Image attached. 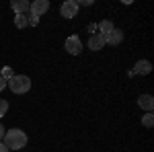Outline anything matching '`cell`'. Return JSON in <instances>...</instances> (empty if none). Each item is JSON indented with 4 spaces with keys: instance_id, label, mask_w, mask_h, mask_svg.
<instances>
[{
    "instance_id": "cell-1",
    "label": "cell",
    "mask_w": 154,
    "mask_h": 152,
    "mask_svg": "<svg viewBox=\"0 0 154 152\" xmlns=\"http://www.w3.org/2000/svg\"><path fill=\"white\" fill-rule=\"evenodd\" d=\"M2 142H4V146H6L8 150H21V148L27 146V134L19 128H12V129H8V132H4Z\"/></svg>"
},
{
    "instance_id": "cell-2",
    "label": "cell",
    "mask_w": 154,
    "mask_h": 152,
    "mask_svg": "<svg viewBox=\"0 0 154 152\" xmlns=\"http://www.w3.org/2000/svg\"><path fill=\"white\" fill-rule=\"evenodd\" d=\"M6 86H11V91L14 95H23L31 88V78L25 76V74H14L11 80L6 82Z\"/></svg>"
},
{
    "instance_id": "cell-3",
    "label": "cell",
    "mask_w": 154,
    "mask_h": 152,
    "mask_svg": "<svg viewBox=\"0 0 154 152\" xmlns=\"http://www.w3.org/2000/svg\"><path fill=\"white\" fill-rule=\"evenodd\" d=\"M78 0H66V2H62V6H60V12H62V17L64 19H74L76 14H78Z\"/></svg>"
},
{
    "instance_id": "cell-4",
    "label": "cell",
    "mask_w": 154,
    "mask_h": 152,
    "mask_svg": "<svg viewBox=\"0 0 154 152\" xmlns=\"http://www.w3.org/2000/svg\"><path fill=\"white\" fill-rule=\"evenodd\" d=\"M49 11V0H35V2H31V6H29V12H31V17H43L45 12Z\"/></svg>"
},
{
    "instance_id": "cell-5",
    "label": "cell",
    "mask_w": 154,
    "mask_h": 152,
    "mask_svg": "<svg viewBox=\"0 0 154 152\" xmlns=\"http://www.w3.org/2000/svg\"><path fill=\"white\" fill-rule=\"evenodd\" d=\"M64 47H66V51H68V54H72V56H78V54L82 51V41H80L76 35H70L68 39H66Z\"/></svg>"
},
{
    "instance_id": "cell-6",
    "label": "cell",
    "mask_w": 154,
    "mask_h": 152,
    "mask_svg": "<svg viewBox=\"0 0 154 152\" xmlns=\"http://www.w3.org/2000/svg\"><path fill=\"white\" fill-rule=\"evenodd\" d=\"M152 72V64L148 62V60H140V62H136V66L128 72V76H136V74H150Z\"/></svg>"
},
{
    "instance_id": "cell-7",
    "label": "cell",
    "mask_w": 154,
    "mask_h": 152,
    "mask_svg": "<svg viewBox=\"0 0 154 152\" xmlns=\"http://www.w3.org/2000/svg\"><path fill=\"white\" fill-rule=\"evenodd\" d=\"M105 45V35H101V33H93L91 39H88V47L93 49V51H99V49H103Z\"/></svg>"
},
{
    "instance_id": "cell-8",
    "label": "cell",
    "mask_w": 154,
    "mask_h": 152,
    "mask_svg": "<svg viewBox=\"0 0 154 152\" xmlns=\"http://www.w3.org/2000/svg\"><path fill=\"white\" fill-rule=\"evenodd\" d=\"M123 41V31L121 29H113L109 35H105V43H109V45H119Z\"/></svg>"
},
{
    "instance_id": "cell-9",
    "label": "cell",
    "mask_w": 154,
    "mask_h": 152,
    "mask_svg": "<svg viewBox=\"0 0 154 152\" xmlns=\"http://www.w3.org/2000/svg\"><path fill=\"white\" fill-rule=\"evenodd\" d=\"M29 6H31V2H27V0H14V2H11V8L14 11V14H27Z\"/></svg>"
},
{
    "instance_id": "cell-10",
    "label": "cell",
    "mask_w": 154,
    "mask_h": 152,
    "mask_svg": "<svg viewBox=\"0 0 154 152\" xmlns=\"http://www.w3.org/2000/svg\"><path fill=\"white\" fill-rule=\"evenodd\" d=\"M138 105L142 107L144 111L152 113V109H154V97H152V95H142V97L138 99Z\"/></svg>"
},
{
    "instance_id": "cell-11",
    "label": "cell",
    "mask_w": 154,
    "mask_h": 152,
    "mask_svg": "<svg viewBox=\"0 0 154 152\" xmlns=\"http://www.w3.org/2000/svg\"><path fill=\"white\" fill-rule=\"evenodd\" d=\"M97 29L101 31V35H109L115 27H113V23H111V21H107V19H105V21H101V23L97 25Z\"/></svg>"
},
{
    "instance_id": "cell-12",
    "label": "cell",
    "mask_w": 154,
    "mask_h": 152,
    "mask_svg": "<svg viewBox=\"0 0 154 152\" xmlns=\"http://www.w3.org/2000/svg\"><path fill=\"white\" fill-rule=\"evenodd\" d=\"M14 25H17V29H25L29 25V17L27 14H14Z\"/></svg>"
},
{
    "instance_id": "cell-13",
    "label": "cell",
    "mask_w": 154,
    "mask_h": 152,
    "mask_svg": "<svg viewBox=\"0 0 154 152\" xmlns=\"http://www.w3.org/2000/svg\"><path fill=\"white\" fill-rule=\"evenodd\" d=\"M142 126L144 128H152L154 126V115L152 113H146V115L142 117Z\"/></svg>"
},
{
    "instance_id": "cell-14",
    "label": "cell",
    "mask_w": 154,
    "mask_h": 152,
    "mask_svg": "<svg viewBox=\"0 0 154 152\" xmlns=\"http://www.w3.org/2000/svg\"><path fill=\"white\" fill-rule=\"evenodd\" d=\"M0 76H2L4 80L8 82V80L12 78V76H14V74H12V68H11V66H4V68H2V74H0Z\"/></svg>"
},
{
    "instance_id": "cell-15",
    "label": "cell",
    "mask_w": 154,
    "mask_h": 152,
    "mask_svg": "<svg viewBox=\"0 0 154 152\" xmlns=\"http://www.w3.org/2000/svg\"><path fill=\"white\" fill-rule=\"evenodd\" d=\"M6 111H8V101L6 99H0V117L6 115Z\"/></svg>"
},
{
    "instance_id": "cell-16",
    "label": "cell",
    "mask_w": 154,
    "mask_h": 152,
    "mask_svg": "<svg viewBox=\"0 0 154 152\" xmlns=\"http://www.w3.org/2000/svg\"><path fill=\"white\" fill-rule=\"evenodd\" d=\"M37 23H39V19H37V17H29V25H33V27H35Z\"/></svg>"
},
{
    "instance_id": "cell-17",
    "label": "cell",
    "mask_w": 154,
    "mask_h": 152,
    "mask_svg": "<svg viewBox=\"0 0 154 152\" xmlns=\"http://www.w3.org/2000/svg\"><path fill=\"white\" fill-rule=\"evenodd\" d=\"M4 88H6V80L0 76V91H4Z\"/></svg>"
},
{
    "instance_id": "cell-18",
    "label": "cell",
    "mask_w": 154,
    "mask_h": 152,
    "mask_svg": "<svg viewBox=\"0 0 154 152\" xmlns=\"http://www.w3.org/2000/svg\"><path fill=\"white\" fill-rule=\"evenodd\" d=\"M88 31H91V35H93V33L97 31V25H95V23H91V25H88Z\"/></svg>"
},
{
    "instance_id": "cell-19",
    "label": "cell",
    "mask_w": 154,
    "mask_h": 152,
    "mask_svg": "<svg viewBox=\"0 0 154 152\" xmlns=\"http://www.w3.org/2000/svg\"><path fill=\"white\" fill-rule=\"evenodd\" d=\"M4 132H6V129L2 128V123H0V142H2V138H4Z\"/></svg>"
},
{
    "instance_id": "cell-20",
    "label": "cell",
    "mask_w": 154,
    "mask_h": 152,
    "mask_svg": "<svg viewBox=\"0 0 154 152\" xmlns=\"http://www.w3.org/2000/svg\"><path fill=\"white\" fill-rule=\"evenodd\" d=\"M0 152H8V148L4 146V142H0Z\"/></svg>"
}]
</instances>
